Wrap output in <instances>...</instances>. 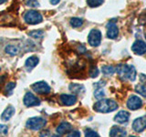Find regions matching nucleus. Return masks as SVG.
<instances>
[{
	"label": "nucleus",
	"mask_w": 146,
	"mask_h": 137,
	"mask_svg": "<svg viewBox=\"0 0 146 137\" xmlns=\"http://www.w3.org/2000/svg\"><path fill=\"white\" fill-rule=\"evenodd\" d=\"M132 128L136 132H141L146 128V116H141L135 119L132 122Z\"/></svg>",
	"instance_id": "nucleus-9"
},
{
	"label": "nucleus",
	"mask_w": 146,
	"mask_h": 137,
	"mask_svg": "<svg viewBox=\"0 0 146 137\" xmlns=\"http://www.w3.org/2000/svg\"><path fill=\"white\" fill-rule=\"evenodd\" d=\"M129 118H130L129 112L126 111H121L116 114L115 117H114V121L119 123H126L129 121Z\"/></svg>",
	"instance_id": "nucleus-14"
},
{
	"label": "nucleus",
	"mask_w": 146,
	"mask_h": 137,
	"mask_svg": "<svg viewBox=\"0 0 146 137\" xmlns=\"http://www.w3.org/2000/svg\"><path fill=\"white\" fill-rule=\"evenodd\" d=\"M24 20L27 24L29 25H36L38 23L42 22L43 17L42 15L36 10H29L25 13L24 15Z\"/></svg>",
	"instance_id": "nucleus-3"
},
{
	"label": "nucleus",
	"mask_w": 146,
	"mask_h": 137,
	"mask_svg": "<svg viewBox=\"0 0 146 137\" xmlns=\"http://www.w3.org/2000/svg\"><path fill=\"white\" fill-rule=\"evenodd\" d=\"M129 137H137V136H133V135H131V136H129Z\"/></svg>",
	"instance_id": "nucleus-36"
},
{
	"label": "nucleus",
	"mask_w": 146,
	"mask_h": 137,
	"mask_svg": "<svg viewBox=\"0 0 146 137\" xmlns=\"http://www.w3.org/2000/svg\"><path fill=\"white\" fill-rule=\"evenodd\" d=\"M70 23L73 27H80L83 24V20L80 17H72Z\"/></svg>",
	"instance_id": "nucleus-23"
},
{
	"label": "nucleus",
	"mask_w": 146,
	"mask_h": 137,
	"mask_svg": "<svg viewBox=\"0 0 146 137\" xmlns=\"http://www.w3.org/2000/svg\"><path fill=\"white\" fill-rule=\"evenodd\" d=\"M145 38H146V34H145Z\"/></svg>",
	"instance_id": "nucleus-37"
},
{
	"label": "nucleus",
	"mask_w": 146,
	"mask_h": 137,
	"mask_svg": "<svg viewBox=\"0 0 146 137\" xmlns=\"http://www.w3.org/2000/svg\"><path fill=\"white\" fill-rule=\"evenodd\" d=\"M38 61H39L38 58L36 57V56H31L29 59H27L26 63H25V66L27 68V70H31L32 68H34L36 65H38Z\"/></svg>",
	"instance_id": "nucleus-17"
},
{
	"label": "nucleus",
	"mask_w": 146,
	"mask_h": 137,
	"mask_svg": "<svg viewBox=\"0 0 146 137\" xmlns=\"http://www.w3.org/2000/svg\"><path fill=\"white\" fill-rule=\"evenodd\" d=\"M67 137H80V132L79 131H73L68 132V135Z\"/></svg>",
	"instance_id": "nucleus-30"
},
{
	"label": "nucleus",
	"mask_w": 146,
	"mask_h": 137,
	"mask_svg": "<svg viewBox=\"0 0 146 137\" xmlns=\"http://www.w3.org/2000/svg\"><path fill=\"white\" fill-rule=\"evenodd\" d=\"M89 44L92 47H98L102 41V33L98 29H92L88 36Z\"/></svg>",
	"instance_id": "nucleus-5"
},
{
	"label": "nucleus",
	"mask_w": 146,
	"mask_h": 137,
	"mask_svg": "<svg viewBox=\"0 0 146 137\" xmlns=\"http://www.w3.org/2000/svg\"><path fill=\"white\" fill-rule=\"evenodd\" d=\"M119 29L117 25L113 22V20L110 21L107 25V37L111 39H114L118 37Z\"/></svg>",
	"instance_id": "nucleus-11"
},
{
	"label": "nucleus",
	"mask_w": 146,
	"mask_h": 137,
	"mask_svg": "<svg viewBox=\"0 0 146 137\" xmlns=\"http://www.w3.org/2000/svg\"><path fill=\"white\" fill-rule=\"evenodd\" d=\"M59 1H60V0H49V2L51 3L52 5H57V4L59 3Z\"/></svg>",
	"instance_id": "nucleus-33"
},
{
	"label": "nucleus",
	"mask_w": 146,
	"mask_h": 137,
	"mask_svg": "<svg viewBox=\"0 0 146 137\" xmlns=\"http://www.w3.org/2000/svg\"><path fill=\"white\" fill-rule=\"evenodd\" d=\"M31 88L33 89L35 92L38 94H48L50 92V87L45 81L36 82V83L31 85Z\"/></svg>",
	"instance_id": "nucleus-6"
},
{
	"label": "nucleus",
	"mask_w": 146,
	"mask_h": 137,
	"mask_svg": "<svg viewBox=\"0 0 146 137\" xmlns=\"http://www.w3.org/2000/svg\"><path fill=\"white\" fill-rule=\"evenodd\" d=\"M8 132L7 126L4 125V124H0V134H7Z\"/></svg>",
	"instance_id": "nucleus-31"
},
{
	"label": "nucleus",
	"mask_w": 146,
	"mask_h": 137,
	"mask_svg": "<svg viewBox=\"0 0 146 137\" xmlns=\"http://www.w3.org/2000/svg\"><path fill=\"white\" fill-rule=\"evenodd\" d=\"M93 86L95 87L96 89H102L103 86H105V81L104 80H100V81L97 82V83H95Z\"/></svg>",
	"instance_id": "nucleus-32"
},
{
	"label": "nucleus",
	"mask_w": 146,
	"mask_h": 137,
	"mask_svg": "<svg viewBox=\"0 0 146 137\" xmlns=\"http://www.w3.org/2000/svg\"><path fill=\"white\" fill-rule=\"evenodd\" d=\"M126 131L120 126H112L110 132V136L111 137H125Z\"/></svg>",
	"instance_id": "nucleus-15"
},
{
	"label": "nucleus",
	"mask_w": 146,
	"mask_h": 137,
	"mask_svg": "<svg viewBox=\"0 0 146 137\" xmlns=\"http://www.w3.org/2000/svg\"><path fill=\"white\" fill-rule=\"evenodd\" d=\"M71 128L72 127L70 123H68L67 122H63L57 127L56 131L58 134H68L71 131Z\"/></svg>",
	"instance_id": "nucleus-16"
},
{
	"label": "nucleus",
	"mask_w": 146,
	"mask_h": 137,
	"mask_svg": "<svg viewBox=\"0 0 146 137\" xmlns=\"http://www.w3.org/2000/svg\"><path fill=\"white\" fill-rule=\"evenodd\" d=\"M90 75L91 78H96L99 75V70L96 66H92L90 68Z\"/></svg>",
	"instance_id": "nucleus-28"
},
{
	"label": "nucleus",
	"mask_w": 146,
	"mask_h": 137,
	"mask_svg": "<svg viewBox=\"0 0 146 137\" xmlns=\"http://www.w3.org/2000/svg\"><path fill=\"white\" fill-rule=\"evenodd\" d=\"M87 3L90 7H97L103 3V0H87Z\"/></svg>",
	"instance_id": "nucleus-25"
},
{
	"label": "nucleus",
	"mask_w": 146,
	"mask_h": 137,
	"mask_svg": "<svg viewBox=\"0 0 146 137\" xmlns=\"http://www.w3.org/2000/svg\"><path fill=\"white\" fill-rule=\"evenodd\" d=\"M52 137H60V135H58V134H56V135H53Z\"/></svg>",
	"instance_id": "nucleus-35"
},
{
	"label": "nucleus",
	"mask_w": 146,
	"mask_h": 137,
	"mask_svg": "<svg viewBox=\"0 0 146 137\" xmlns=\"http://www.w3.org/2000/svg\"><path fill=\"white\" fill-rule=\"evenodd\" d=\"M131 49L136 55H143L146 52V43L143 40H136L132 44Z\"/></svg>",
	"instance_id": "nucleus-10"
},
{
	"label": "nucleus",
	"mask_w": 146,
	"mask_h": 137,
	"mask_svg": "<svg viewBox=\"0 0 146 137\" xmlns=\"http://www.w3.org/2000/svg\"><path fill=\"white\" fill-rule=\"evenodd\" d=\"M68 89L71 91V92L75 93V94H82L85 91V87L81 84H77V83H71L68 86Z\"/></svg>",
	"instance_id": "nucleus-19"
},
{
	"label": "nucleus",
	"mask_w": 146,
	"mask_h": 137,
	"mask_svg": "<svg viewBox=\"0 0 146 137\" xmlns=\"http://www.w3.org/2000/svg\"><path fill=\"white\" fill-rule=\"evenodd\" d=\"M102 73L104 75H106V76H111L112 75L114 72H115V68H114V67L112 66H103L102 68Z\"/></svg>",
	"instance_id": "nucleus-21"
},
{
	"label": "nucleus",
	"mask_w": 146,
	"mask_h": 137,
	"mask_svg": "<svg viewBox=\"0 0 146 137\" xmlns=\"http://www.w3.org/2000/svg\"><path fill=\"white\" fill-rule=\"evenodd\" d=\"M118 75L122 80L134 81L136 79V70L133 66L128 64H120L116 68Z\"/></svg>",
	"instance_id": "nucleus-1"
},
{
	"label": "nucleus",
	"mask_w": 146,
	"mask_h": 137,
	"mask_svg": "<svg viewBox=\"0 0 146 137\" xmlns=\"http://www.w3.org/2000/svg\"><path fill=\"white\" fill-rule=\"evenodd\" d=\"M46 124H47V121H46L44 118H41V117L30 118L26 122V126L29 128V129L33 130V131H38V130L42 129Z\"/></svg>",
	"instance_id": "nucleus-4"
},
{
	"label": "nucleus",
	"mask_w": 146,
	"mask_h": 137,
	"mask_svg": "<svg viewBox=\"0 0 146 137\" xmlns=\"http://www.w3.org/2000/svg\"><path fill=\"white\" fill-rule=\"evenodd\" d=\"M8 0H0V5L1 4H3V3H6V2H7Z\"/></svg>",
	"instance_id": "nucleus-34"
},
{
	"label": "nucleus",
	"mask_w": 146,
	"mask_h": 137,
	"mask_svg": "<svg viewBox=\"0 0 146 137\" xmlns=\"http://www.w3.org/2000/svg\"><path fill=\"white\" fill-rule=\"evenodd\" d=\"M85 137H100L98 132L91 129H86L85 130Z\"/></svg>",
	"instance_id": "nucleus-27"
},
{
	"label": "nucleus",
	"mask_w": 146,
	"mask_h": 137,
	"mask_svg": "<svg viewBox=\"0 0 146 137\" xmlns=\"http://www.w3.org/2000/svg\"><path fill=\"white\" fill-rule=\"evenodd\" d=\"M94 96H95L96 99L102 100L105 96V92H104V90L102 89H97L94 91Z\"/></svg>",
	"instance_id": "nucleus-26"
},
{
	"label": "nucleus",
	"mask_w": 146,
	"mask_h": 137,
	"mask_svg": "<svg viewBox=\"0 0 146 137\" xmlns=\"http://www.w3.org/2000/svg\"><path fill=\"white\" fill-rule=\"evenodd\" d=\"M16 87V83L15 82H8V83L6 85V88H5V91L7 95H10L13 92L14 88Z\"/></svg>",
	"instance_id": "nucleus-24"
},
{
	"label": "nucleus",
	"mask_w": 146,
	"mask_h": 137,
	"mask_svg": "<svg viewBox=\"0 0 146 137\" xmlns=\"http://www.w3.org/2000/svg\"><path fill=\"white\" fill-rule=\"evenodd\" d=\"M5 51H6L7 54L11 55V56H15V55H17L18 53V51H19V49L16 47V46L8 45V46H7V48L5 49Z\"/></svg>",
	"instance_id": "nucleus-20"
},
{
	"label": "nucleus",
	"mask_w": 146,
	"mask_h": 137,
	"mask_svg": "<svg viewBox=\"0 0 146 137\" xmlns=\"http://www.w3.org/2000/svg\"><path fill=\"white\" fill-rule=\"evenodd\" d=\"M118 104L116 102H114L113 100L110 99H102L100 100L98 102L94 104L93 109L98 112H102V113H107L111 112L117 110Z\"/></svg>",
	"instance_id": "nucleus-2"
},
{
	"label": "nucleus",
	"mask_w": 146,
	"mask_h": 137,
	"mask_svg": "<svg viewBox=\"0 0 146 137\" xmlns=\"http://www.w3.org/2000/svg\"><path fill=\"white\" fill-rule=\"evenodd\" d=\"M29 35L31 37V38L36 39H40L43 38L44 36V32L42 30H33V31H30Z\"/></svg>",
	"instance_id": "nucleus-22"
},
{
	"label": "nucleus",
	"mask_w": 146,
	"mask_h": 137,
	"mask_svg": "<svg viewBox=\"0 0 146 137\" xmlns=\"http://www.w3.org/2000/svg\"><path fill=\"white\" fill-rule=\"evenodd\" d=\"M141 106H143V100L136 95H131L127 100V107L131 111L138 110Z\"/></svg>",
	"instance_id": "nucleus-7"
},
{
	"label": "nucleus",
	"mask_w": 146,
	"mask_h": 137,
	"mask_svg": "<svg viewBox=\"0 0 146 137\" xmlns=\"http://www.w3.org/2000/svg\"><path fill=\"white\" fill-rule=\"evenodd\" d=\"M135 90L140 95L146 98V75L144 74L140 75V82H139V84L136 85Z\"/></svg>",
	"instance_id": "nucleus-12"
},
{
	"label": "nucleus",
	"mask_w": 146,
	"mask_h": 137,
	"mask_svg": "<svg viewBox=\"0 0 146 137\" xmlns=\"http://www.w3.org/2000/svg\"><path fill=\"white\" fill-rule=\"evenodd\" d=\"M60 100L66 106H71L77 102V97L71 94H62L60 95Z\"/></svg>",
	"instance_id": "nucleus-13"
},
{
	"label": "nucleus",
	"mask_w": 146,
	"mask_h": 137,
	"mask_svg": "<svg viewBox=\"0 0 146 137\" xmlns=\"http://www.w3.org/2000/svg\"><path fill=\"white\" fill-rule=\"evenodd\" d=\"M15 114V108L11 105H9V106L7 107V109L5 110L4 112L2 113L1 115V118L3 121H9L10 120V118Z\"/></svg>",
	"instance_id": "nucleus-18"
},
{
	"label": "nucleus",
	"mask_w": 146,
	"mask_h": 137,
	"mask_svg": "<svg viewBox=\"0 0 146 137\" xmlns=\"http://www.w3.org/2000/svg\"><path fill=\"white\" fill-rule=\"evenodd\" d=\"M23 102H24V104L27 107L38 106V105L40 104V100L31 92H27L25 94V97H24V100H23Z\"/></svg>",
	"instance_id": "nucleus-8"
},
{
	"label": "nucleus",
	"mask_w": 146,
	"mask_h": 137,
	"mask_svg": "<svg viewBox=\"0 0 146 137\" xmlns=\"http://www.w3.org/2000/svg\"><path fill=\"white\" fill-rule=\"evenodd\" d=\"M27 6L31 7H39V3L36 0H27L26 3Z\"/></svg>",
	"instance_id": "nucleus-29"
}]
</instances>
